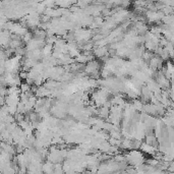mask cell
Instances as JSON below:
<instances>
[{
	"label": "cell",
	"mask_w": 174,
	"mask_h": 174,
	"mask_svg": "<svg viewBox=\"0 0 174 174\" xmlns=\"http://www.w3.org/2000/svg\"><path fill=\"white\" fill-rule=\"evenodd\" d=\"M42 171L44 172H54V164L50 161H47L42 165Z\"/></svg>",
	"instance_id": "cell-1"
},
{
	"label": "cell",
	"mask_w": 174,
	"mask_h": 174,
	"mask_svg": "<svg viewBox=\"0 0 174 174\" xmlns=\"http://www.w3.org/2000/svg\"><path fill=\"white\" fill-rule=\"evenodd\" d=\"M7 94V88L6 86H3V84H0V96L5 97Z\"/></svg>",
	"instance_id": "cell-2"
},
{
	"label": "cell",
	"mask_w": 174,
	"mask_h": 174,
	"mask_svg": "<svg viewBox=\"0 0 174 174\" xmlns=\"http://www.w3.org/2000/svg\"><path fill=\"white\" fill-rule=\"evenodd\" d=\"M4 104H5V99H4V97L0 96V107L3 106Z\"/></svg>",
	"instance_id": "cell-3"
},
{
	"label": "cell",
	"mask_w": 174,
	"mask_h": 174,
	"mask_svg": "<svg viewBox=\"0 0 174 174\" xmlns=\"http://www.w3.org/2000/svg\"><path fill=\"white\" fill-rule=\"evenodd\" d=\"M128 1H130V0H128Z\"/></svg>",
	"instance_id": "cell-4"
}]
</instances>
